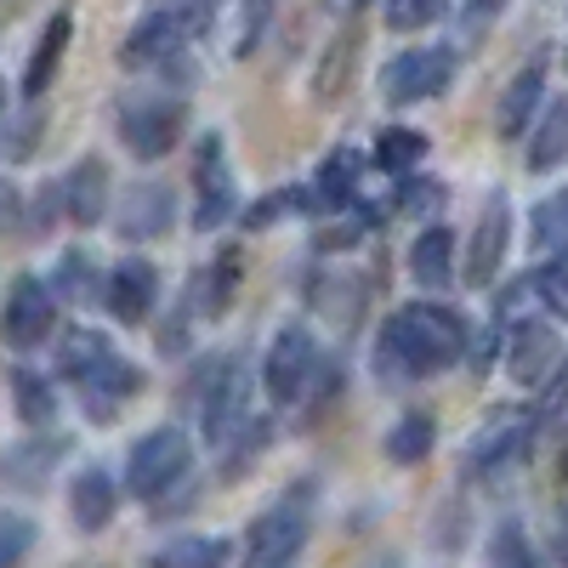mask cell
<instances>
[{"instance_id":"6da1fadb","label":"cell","mask_w":568,"mask_h":568,"mask_svg":"<svg viewBox=\"0 0 568 568\" xmlns=\"http://www.w3.org/2000/svg\"><path fill=\"white\" fill-rule=\"evenodd\" d=\"M466 353V324L455 307L438 302H409L382 324V369L393 375H438L449 364H460Z\"/></svg>"},{"instance_id":"7a4b0ae2","label":"cell","mask_w":568,"mask_h":568,"mask_svg":"<svg viewBox=\"0 0 568 568\" xmlns=\"http://www.w3.org/2000/svg\"><path fill=\"white\" fill-rule=\"evenodd\" d=\"M58 369L80 393L91 420H114L142 393V369L120 347H109V336H98V329H69L63 347H58Z\"/></svg>"},{"instance_id":"3957f363","label":"cell","mask_w":568,"mask_h":568,"mask_svg":"<svg viewBox=\"0 0 568 568\" xmlns=\"http://www.w3.org/2000/svg\"><path fill=\"white\" fill-rule=\"evenodd\" d=\"M535 438H540V415L535 409H489L471 433L466 455H460V471L466 478H484V484H500L511 478L517 466H529L535 455Z\"/></svg>"},{"instance_id":"277c9868","label":"cell","mask_w":568,"mask_h":568,"mask_svg":"<svg viewBox=\"0 0 568 568\" xmlns=\"http://www.w3.org/2000/svg\"><path fill=\"white\" fill-rule=\"evenodd\" d=\"M200 23H205L200 0H171V7L142 12L136 29L120 45V63L125 69H171V63H182V52H187V40L200 34Z\"/></svg>"},{"instance_id":"5b68a950","label":"cell","mask_w":568,"mask_h":568,"mask_svg":"<svg viewBox=\"0 0 568 568\" xmlns=\"http://www.w3.org/2000/svg\"><path fill=\"white\" fill-rule=\"evenodd\" d=\"M187 466H194V444H187L182 426H154V433H142L131 460H125V489L136 500H160L165 489H176L187 478Z\"/></svg>"},{"instance_id":"8992f818","label":"cell","mask_w":568,"mask_h":568,"mask_svg":"<svg viewBox=\"0 0 568 568\" xmlns=\"http://www.w3.org/2000/svg\"><path fill=\"white\" fill-rule=\"evenodd\" d=\"M200 398V426H205V438L211 444H233V433L251 420V375L240 364H205L200 369V382H194Z\"/></svg>"},{"instance_id":"52a82bcc","label":"cell","mask_w":568,"mask_h":568,"mask_svg":"<svg viewBox=\"0 0 568 568\" xmlns=\"http://www.w3.org/2000/svg\"><path fill=\"white\" fill-rule=\"evenodd\" d=\"M307 535H313V511H307L302 495H291V500H278V506H267V511L251 517L245 557H251L256 568H278V562H291V557L307 546Z\"/></svg>"},{"instance_id":"ba28073f","label":"cell","mask_w":568,"mask_h":568,"mask_svg":"<svg viewBox=\"0 0 568 568\" xmlns=\"http://www.w3.org/2000/svg\"><path fill=\"white\" fill-rule=\"evenodd\" d=\"M313 375H318V347L302 324H284L267 358H262V387L273 404H302L313 393Z\"/></svg>"},{"instance_id":"9c48e42d","label":"cell","mask_w":568,"mask_h":568,"mask_svg":"<svg viewBox=\"0 0 568 568\" xmlns=\"http://www.w3.org/2000/svg\"><path fill=\"white\" fill-rule=\"evenodd\" d=\"M455 74V52L449 45H415V52H398L387 69H382V98L393 109H409V103H426L438 98Z\"/></svg>"},{"instance_id":"30bf717a","label":"cell","mask_w":568,"mask_h":568,"mask_svg":"<svg viewBox=\"0 0 568 568\" xmlns=\"http://www.w3.org/2000/svg\"><path fill=\"white\" fill-rule=\"evenodd\" d=\"M52 329H58V291L45 278H34V273L12 278L7 313H0V336H7L12 347H40Z\"/></svg>"},{"instance_id":"8fae6325","label":"cell","mask_w":568,"mask_h":568,"mask_svg":"<svg viewBox=\"0 0 568 568\" xmlns=\"http://www.w3.org/2000/svg\"><path fill=\"white\" fill-rule=\"evenodd\" d=\"M182 136V103L176 98H136L120 109V142L136 160H165Z\"/></svg>"},{"instance_id":"7c38bea8","label":"cell","mask_w":568,"mask_h":568,"mask_svg":"<svg viewBox=\"0 0 568 568\" xmlns=\"http://www.w3.org/2000/svg\"><path fill=\"white\" fill-rule=\"evenodd\" d=\"M233 211H240V187H233V171L222 160V136L211 131L200 142V160H194V227L211 233L222 227Z\"/></svg>"},{"instance_id":"4fadbf2b","label":"cell","mask_w":568,"mask_h":568,"mask_svg":"<svg viewBox=\"0 0 568 568\" xmlns=\"http://www.w3.org/2000/svg\"><path fill=\"white\" fill-rule=\"evenodd\" d=\"M98 302L109 307V318H120V324H142V318H149V307L160 302V273H154V262L120 256V267L98 284Z\"/></svg>"},{"instance_id":"5bb4252c","label":"cell","mask_w":568,"mask_h":568,"mask_svg":"<svg viewBox=\"0 0 568 568\" xmlns=\"http://www.w3.org/2000/svg\"><path fill=\"white\" fill-rule=\"evenodd\" d=\"M506 233H511V205H506V194H489L478 227H471V251H466V284L471 291L495 284V273L506 262Z\"/></svg>"},{"instance_id":"9a60e30c","label":"cell","mask_w":568,"mask_h":568,"mask_svg":"<svg viewBox=\"0 0 568 568\" xmlns=\"http://www.w3.org/2000/svg\"><path fill=\"white\" fill-rule=\"evenodd\" d=\"M58 200H63V222L98 227V222L114 211V205H109V171H103V160H80V165L63 176Z\"/></svg>"},{"instance_id":"2e32d148","label":"cell","mask_w":568,"mask_h":568,"mask_svg":"<svg viewBox=\"0 0 568 568\" xmlns=\"http://www.w3.org/2000/svg\"><path fill=\"white\" fill-rule=\"evenodd\" d=\"M506 364H511V382H517V387H540V382H546V369L557 364V324L529 313V324H517V329H511V353H506Z\"/></svg>"},{"instance_id":"e0dca14e","label":"cell","mask_w":568,"mask_h":568,"mask_svg":"<svg viewBox=\"0 0 568 568\" xmlns=\"http://www.w3.org/2000/svg\"><path fill=\"white\" fill-rule=\"evenodd\" d=\"M114 506H120V484L109 478L103 466H85V471H74V484H69V517H74V529H80V535H98V529H109Z\"/></svg>"},{"instance_id":"ac0fdd59","label":"cell","mask_w":568,"mask_h":568,"mask_svg":"<svg viewBox=\"0 0 568 568\" xmlns=\"http://www.w3.org/2000/svg\"><path fill=\"white\" fill-rule=\"evenodd\" d=\"M171 227V187L160 182H136L120 194V233L125 240H160V233Z\"/></svg>"},{"instance_id":"d6986e66","label":"cell","mask_w":568,"mask_h":568,"mask_svg":"<svg viewBox=\"0 0 568 568\" xmlns=\"http://www.w3.org/2000/svg\"><path fill=\"white\" fill-rule=\"evenodd\" d=\"M63 455H69V444H58V438H23L18 449L0 455V489H40Z\"/></svg>"},{"instance_id":"ffe728a7","label":"cell","mask_w":568,"mask_h":568,"mask_svg":"<svg viewBox=\"0 0 568 568\" xmlns=\"http://www.w3.org/2000/svg\"><path fill=\"white\" fill-rule=\"evenodd\" d=\"M540 98H546V63L517 69L511 85H506V98H500V109H495V131L500 136H524L529 120L540 114Z\"/></svg>"},{"instance_id":"44dd1931","label":"cell","mask_w":568,"mask_h":568,"mask_svg":"<svg viewBox=\"0 0 568 568\" xmlns=\"http://www.w3.org/2000/svg\"><path fill=\"white\" fill-rule=\"evenodd\" d=\"M524 302H529V307L540 302L551 318H562V313H568V273H562V256H546L529 278H517L511 291H506V302H500V307L511 313V307H524Z\"/></svg>"},{"instance_id":"7402d4cb","label":"cell","mask_w":568,"mask_h":568,"mask_svg":"<svg viewBox=\"0 0 568 568\" xmlns=\"http://www.w3.org/2000/svg\"><path fill=\"white\" fill-rule=\"evenodd\" d=\"M233 291H240V256L222 251V256H216V267L194 273V284H187V313H200V318H222V313H227V302H233Z\"/></svg>"},{"instance_id":"603a6c76","label":"cell","mask_w":568,"mask_h":568,"mask_svg":"<svg viewBox=\"0 0 568 568\" xmlns=\"http://www.w3.org/2000/svg\"><path fill=\"white\" fill-rule=\"evenodd\" d=\"M409 273H415V284H426V291H444V284L455 278V233L444 222L426 227L409 245Z\"/></svg>"},{"instance_id":"cb8c5ba5","label":"cell","mask_w":568,"mask_h":568,"mask_svg":"<svg viewBox=\"0 0 568 568\" xmlns=\"http://www.w3.org/2000/svg\"><path fill=\"white\" fill-rule=\"evenodd\" d=\"M69 40H74V18L58 12L52 23H45L40 45L29 52V69H23V91H29V98H40V91L52 85V74H58V63H63V52H69Z\"/></svg>"},{"instance_id":"d4e9b609","label":"cell","mask_w":568,"mask_h":568,"mask_svg":"<svg viewBox=\"0 0 568 568\" xmlns=\"http://www.w3.org/2000/svg\"><path fill=\"white\" fill-rule=\"evenodd\" d=\"M364 182V154L358 149H329L324 165H318V182H313V200L318 205H347Z\"/></svg>"},{"instance_id":"484cf974","label":"cell","mask_w":568,"mask_h":568,"mask_svg":"<svg viewBox=\"0 0 568 568\" xmlns=\"http://www.w3.org/2000/svg\"><path fill=\"white\" fill-rule=\"evenodd\" d=\"M433 444H438V420L426 409H409L404 420H393V433H387V460L393 466H420L426 455H433Z\"/></svg>"},{"instance_id":"4316f807","label":"cell","mask_w":568,"mask_h":568,"mask_svg":"<svg viewBox=\"0 0 568 568\" xmlns=\"http://www.w3.org/2000/svg\"><path fill=\"white\" fill-rule=\"evenodd\" d=\"M149 562H154V568H211V562H233V546L216 540V535H176V540H165Z\"/></svg>"},{"instance_id":"83f0119b","label":"cell","mask_w":568,"mask_h":568,"mask_svg":"<svg viewBox=\"0 0 568 568\" xmlns=\"http://www.w3.org/2000/svg\"><path fill=\"white\" fill-rule=\"evenodd\" d=\"M426 142L420 131H409V125H387L382 136H375V171H387V176H404V171H415V165H426Z\"/></svg>"},{"instance_id":"f1b7e54d","label":"cell","mask_w":568,"mask_h":568,"mask_svg":"<svg viewBox=\"0 0 568 568\" xmlns=\"http://www.w3.org/2000/svg\"><path fill=\"white\" fill-rule=\"evenodd\" d=\"M12 409L23 426H52L58 420V393L40 382L34 369H12Z\"/></svg>"},{"instance_id":"f546056e","label":"cell","mask_w":568,"mask_h":568,"mask_svg":"<svg viewBox=\"0 0 568 568\" xmlns=\"http://www.w3.org/2000/svg\"><path fill=\"white\" fill-rule=\"evenodd\" d=\"M562 142H568V120H562V103H551L540 120H535V136H529V171H557L562 165Z\"/></svg>"},{"instance_id":"4dcf8cb0","label":"cell","mask_w":568,"mask_h":568,"mask_svg":"<svg viewBox=\"0 0 568 568\" xmlns=\"http://www.w3.org/2000/svg\"><path fill=\"white\" fill-rule=\"evenodd\" d=\"M393 205H398L404 216H426V211H438V205H444V182L404 171V176H398V187H393Z\"/></svg>"},{"instance_id":"1f68e13d","label":"cell","mask_w":568,"mask_h":568,"mask_svg":"<svg viewBox=\"0 0 568 568\" xmlns=\"http://www.w3.org/2000/svg\"><path fill=\"white\" fill-rule=\"evenodd\" d=\"M535 240H540L546 256H562L568 251V205H562V194H551V200L535 205Z\"/></svg>"},{"instance_id":"d6a6232c","label":"cell","mask_w":568,"mask_h":568,"mask_svg":"<svg viewBox=\"0 0 568 568\" xmlns=\"http://www.w3.org/2000/svg\"><path fill=\"white\" fill-rule=\"evenodd\" d=\"M29 546H34V524H29L23 511H7V506H0V568L23 562Z\"/></svg>"},{"instance_id":"836d02e7","label":"cell","mask_w":568,"mask_h":568,"mask_svg":"<svg viewBox=\"0 0 568 568\" xmlns=\"http://www.w3.org/2000/svg\"><path fill=\"white\" fill-rule=\"evenodd\" d=\"M382 12H387V29L415 34V29H426V23H438L444 0H382Z\"/></svg>"},{"instance_id":"e575fe53","label":"cell","mask_w":568,"mask_h":568,"mask_svg":"<svg viewBox=\"0 0 568 568\" xmlns=\"http://www.w3.org/2000/svg\"><path fill=\"white\" fill-rule=\"evenodd\" d=\"M313 194H302V187H278V194H267V200H256L251 211H245V227H273V222H284L296 205H307Z\"/></svg>"},{"instance_id":"d590c367","label":"cell","mask_w":568,"mask_h":568,"mask_svg":"<svg viewBox=\"0 0 568 568\" xmlns=\"http://www.w3.org/2000/svg\"><path fill=\"white\" fill-rule=\"evenodd\" d=\"M489 562H506V568H529V562H535V546H529V535L517 529V524H500V529H495V540H489Z\"/></svg>"},{"instance_id":"8d00e7d4","label":"cell","mask_w":568,"mask_h":568,"mask_svg":"<svg viewBox=\"0 0 568 568\" xmlns=\"http://www.w3.org/2000/svg\"><path fill=\"white\" fill-rule=\"evenodd\" d=\"M58 291H63V296H74V302H91V296H98V278H91L85 251L63 256V267H58Z\"/></svg>"},{"instance_id":"74e56055","label":"cell","mask_w":568,"mask_h":568,"mask_svg":"<svg viewBox=\"0 0 568 568\" xmlns=\"http://www.w3.org/2000/svg\"><path fill=\"white\" fill-rule=\"evenodd\" d=\"M267 12H273V0H245V7H240V40H233V58H245L251 45L262 40V29H267Z\"/></svg>"},{"instance_id":"f35d334b","label":"cell","mask_w":568,"mask_h":568,"mask_svg":"<svg viewBox=\"0 0 568 568\" xmlns=\"http://www.w3.org/2000/svg\"><path fill=\"white\" fill-rule=\"evenodd\" d=\"M18 222H23V205H18V194H12V187L0 182V233H12Z\"/></svg>"},{"instance_id":"ab89813d","label":"cell","mask_w":568,"mask_h":568,"mask_svg":"<svg viewBox=\"0 0 568 568\" xmlns=\"http://www.w3.org/2000/svg\"><path fill=\"white\" fill-rule=\"evenodd\" d=\"M460 7H466V18H495L506 0H460Z\"/></svg>"},{"instance_id":"60d3db41","label":"cell","mask_w":568,"mask_h":568,"mask_svg":"<svg viewBox=\"0 0 568 568\" xmlns=\"http://www.w3.org/2000/svg\"><path fill=\"white\" fill-rule=\"evenodd\" d=\"M364 7V0H324V12H336V18H353Z\"/></svg>"},{"instance_id":"b9f144b4","label":"cell","mask_w":568,"mask_h":568,"mask_svg":"<svg viewBox=\"0 0 568 568\" xmlns=\"http://www.w3.org/2000/svg\"><path fill=\"white\" fill-rule=\"evenodd\" d=\"M0 114H7V80H0Z\"/></svg>"}]
</instances>
